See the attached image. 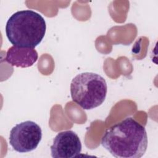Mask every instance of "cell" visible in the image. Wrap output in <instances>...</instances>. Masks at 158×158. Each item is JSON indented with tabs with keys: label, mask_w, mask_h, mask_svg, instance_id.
Instances as JSON below:
<instances>
[{
	"label": "cell",
	"mask_w": 158,
	"mask_h": 158,
	"mask_svg": "<svg viewBox=\"0 0 158 158\" xmlns=\"http://www.w3.org/2000/svg\"><path fill=\"white\" fill-rule=\"evenodd\" d=\"M81 151V141L72 130L58 133L51 146V156L54 158H73L78 156Z\"/></svg>",
	"instance_id": "obj_5"
},
{
	"label": "cell",
	"mask_w": 158,
	"mask_h": 158,
	"mask_svg": "<svg viewBox=\"0 0 158 158\" xmlns=\"http://www.w3.org/2000/svg\"><path fill=\"white\" fill-rule=\"evenodd\" d=\"M101 144L115 157L140 158L147 149V133L142 125L127 117L106 131Z\"/></svg>",
	"instance_id": "obj_1"
},
{
	"label": "cell",
	"mask_w": 158,
	"mask_h": 158,
	"mask_svg": "<svg viewBox=\"0 0 158 158\" xmlns=\"http://www.w3.org/2000/svg\"><path fill=\"white\" fill-rule=\"evenodd\" d=\"M46 30V21L39 13L22 10L14 13L7 20L6 34L14 46L32 48L43 40Z\"/></svg>",
	"instance_id": "obj_2"
},
{
	"label": "cell",
	"mask_w": 158,
	"mask_h": 158,
	"mask_svg": "<svg viewBox=\"0 0 158 158\" xmlns=\"http://www.w3.org/2000/svg\"><path fill=\"white\" fill-rule=\"evenodd\" d=\"M38 57V53L34 49L12 46L8 49L5 60L12 66L26 68L33 65Z\"/></svg>",
	"instance_id": "obj_6"
},
{
	"label": "cell",
	"mask_w": 158,
	"mask_h": 158,
	"mask_svg": "<svg viewBox=\"0 0 158 158\" xmlns=\"http://www.w3.org/2000/svg\"><path fill=\"white\" fill-rule=\"evenodd\" d=\"M42 138L41 127L35 122L27 120L17 124L9 135V144L17 152L23 153L35 149Z\"/></svg>",
	"instance_id": "obj_4"
},
{
	"label": "cell",
	"mask_w": 158,
	"mask_h": 158,
	"mask_svg": "<svg viewBox=\"0 0 158 158\" xmlns=\"http://www.w3.org/2000/svg\"><path fill=\"white\" fill-rule=\"evenodd\" d=\"M107 92L105 79L99 74L83 72L76 75L70 84L71 97L75 102L85 110L101 105Z\"/></svg>",
	"instance_id": "obj_3"
}]
</instances>
